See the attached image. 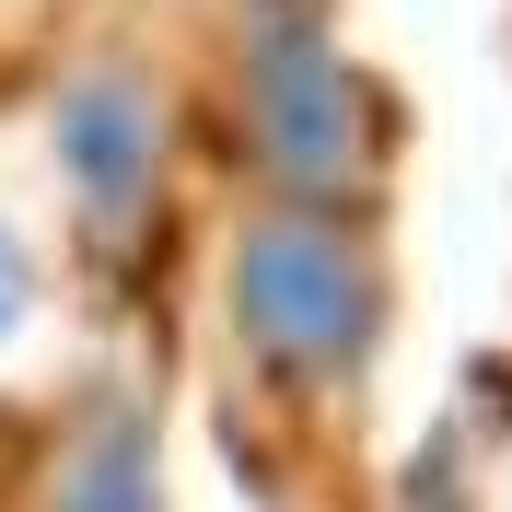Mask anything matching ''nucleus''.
I'll use <instances>...</instances> for the list:
<instances>
[{"mask_svg":"<svg viewBox=\"0 0 512 512\" xmlns=\"http://www.w3.org/2000/svg\"><path fill=\"white\" fill-rule=\"evenodd\" d=\"M233 128L291 210H361L384 175V94L338 35V0H233Z\"/></svg>","mask_w":512,"mask_h":512,"instance_id":"obj_1","label":"nucleus"},{"mask_svg":"<svg viewBox=\"0 0 512 512\" xmlns=\"http://www.w3.org/2000/svg\"><path fill=\"white\" fill-rule=\"evenodd\" d=\"M222 315L233 350L291 396H361L384 350V256L361 210H256L222 256Z\"/></svg>","mask_w":512,"mask_h":512,"instance_id":"obj_2","label":"nucleus"},{"mask_svg":"<svg viewBox=\"0 0 512 512\" xmlns=\"http://www.w3.org/2000/svg\"><path fill=\"white\" fill-rule=\"evenodd\" d=\"M47 163H59L70 210L105 256H140L163 222V175H175V117H163L152 70L128 59H82L47 94Z\"/></svg>","mask_w":512,"mask_h":512,"instance_id":"obj_3","label":"nucleus"},{"mask_svg":"<svg viewBox=\"0 0 512 512\" xmlns=\"http://www.w3.org/2000/svg\"><path fill=\"white\" fill-rule=\"evenodd\" d=\"M35 512H163V431H152V396H94L82 431L59 443L47 466V501Z\"/></svg>","mask_w":512,"mask_h":512,"instance_id":"obj_4","label":"nucleus"},{"mask_svg":"<svg viewBox=\"0 0 512 512\" xmlns=\"http://www.w3.org/2000/svg\"><path fill=\"white\" fill-rule=\"evenodd\" d=\"M35 303H47V256H35V233L0 210V350L35 338Z\"/></svg>","mask_w":512,"mask_h":512,"instance_id":"obj_5","label":"nucleus"},{"mask_svg":"<svg viewBox=\"0 0 512 512\" xmlns=\"http://www.w3.org/2000/svg\"><path fill=\"white\" fill-rule=\"evenodd\" d=\"M501 512H512V489H501Z\"/></svg>","mask_w":512,"mask_h":512,"instance_id":"obj_6","label":"nucleus"}]
</instances>
